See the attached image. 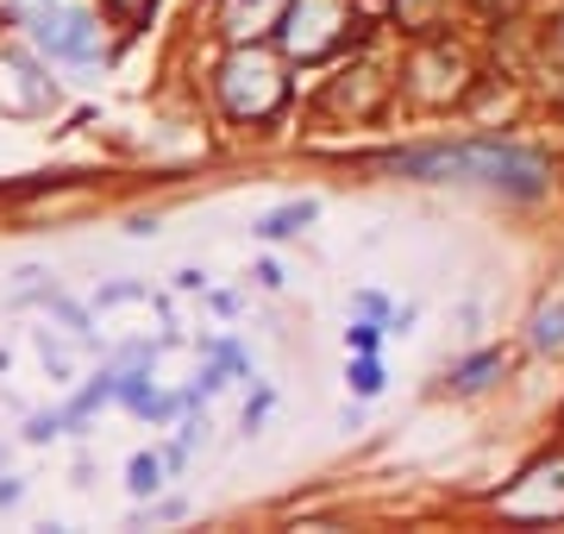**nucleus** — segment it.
<instances>
[{"mask_svg":"<svg viewBox=\"0 0 564 534\" xmlns=\"http://www.w3.org/2000/svg\"><path fill=\"white\" fill-rule=\"evenodd\" d=\"M383 170L408 177V183H440V189H484L502 202H533L552 183V164L533 145L508 139H440V145H408L389 151Z\"/></svg>","mask_w":564,"mask_h":534,"instance_id":"nucleus-1","label":"nucleus"},{"mask_svg":"<svg viewBox=\"0 0 564 534\" xmlns=\"http://www.w3.org/2000/svg\"><path fill=\"white\" fill-rule=\"evenodd\" d=\"M214 102L232 126H270L289 107V70L263 44H232L214 70Z\"/></svg>","mask_w":564,"mask_h":534,"instance_id":"nucleus-2","label":"nucleus"},{"mask_svg":"<svg viewBox=\"0 0 564 534\" xmlns=\"http://www.w3.org/2000/svg\"><path fill=\"white\" fill-rule=\"evenodd\" d=\"M7 20L20 25L51 63H101L107 57L101 13L82 7V0H7Z\"/></svg>","mask_w":564,"mask_h":534,"instance_id":"nucleus-3","label":"nucleus"},{"mask_svg":"<svg viewBox=\"0 0 564 534\" xmlns=\"http://www.w3.org/2000/svg\"><path fill=\"white\" fill-rule=\"evenodd\" d=\"M358 0H289V13L276 25V51L289 63H326L358 39Z\"/></svg>","mask_w":564,"mask_h":534,"instance_id":"nucleus-4","label":"nucleus"},{"mask_svg":"<svg viewBox=\"0 0 564 534\" xmlns=\"http://www.w3.org/2000/svg\"><path fill=\"white\" fill-rule=\"evenodd\" d=\"M496 510L514 515V522H564V452L527 466V472L496 496Z\"/></svg>","mask_w":564,"mask_h":534,"instance_id":"nucleus-5","label":"nucleus"},{"mask_svg":"<svg viewBox=\"0 0 564 534\" xmlns=\"http://www.w3.org/2000/svg\"><path fill=\"white\" fill-rule=\"evenodd\" d=\"M57 107V83L25 51H0V114L7 120H39Z\"/></svg>","mask_w":564,"mask_h":534,"instance_id":"nucleus-6","label":"nucleus"},{"mask_svg":"<svg viewBox=\"0 0 564 534\" xmlns=\"http://www.w3.org/2000/svg\"><path fill=\"white\" fill-rule=\"evenodd\" d=\"M402 88H408V102H421V107H452L464 95V57L452 44H421L408 57Z\"/></svg>","mask_w":564,"mask_h":534,"instance_id":"nucleus-7","label":"nucleus"},{"mask_svg":"<svg viewBox=\"0 0 564 534\" xmlns=\"http://www.w3.org/2000/svg\"><path fill=\"white\" fill-rule=\"evenodd\" d=\"M289 0H220V32L226 44H258V39H276Z\"/></svg>","mask_w":564,"mask_h":534,"instance_id":"nucleus-8","label":"nucleus"},{"mask_svg":"<svg viewBox=\"0 0 564 534\" xmlns=\"http://www.w3.org/2000/svg\"><path fill=\"white\" fill-rule=\"evenodd\" d=\"M321 221V202L314 195H295V202H282V207H270V214H258V233L263 246H282V239H295V233H307V226Z\"/></svg>","mask_w":564,"mask_h":534,"instance_id":"nucleus-9","label":"nucleus"},{"mask_svg":"<svg viewBox=\"0 0 564 534\" xmlns=\"http://www.w3.org/2000/svg\"><path fill=\"white\" fill-rule=\"evenodd\" d=\"M502 371H508V352H502V346H484V352H470L464 365H452V391H458V396H477V391H489Z\"/></svg>","mask_w":564,"mask_h":534,"instance_id":"nucleus-10","label":"nucleus"},{"mask_svg":"<svg viewBox=\"0 0 564 534\" xmlns=\"http://www.w3.org/2000/svg\"><path fill=\"white\" fill-rule=\"evenodd\" d=\"M176 472V466H170V452L163 447H151V452H132V459H126V491L139 496V503H151V496L163 491V478Z\"/></svg>","mask_w":564,"mask_h":534,"instance_id":"nucleus-11","label":"nucleus"},{"mask_svg":"<svg viewBox=\"0 0 564 534\" xmlns=\"http://www.w3.org/2000/svg\"><path fill=\"white\" fill-rule=\"evenodd\" d=\"M527 340H533L540 352H564V296H552V302H540V309H533Z\"/></svg>","mask_w":564,"mask_h":534,"instance_id":"nucleus-12","label":"nucleus"},{"mask_svg":"<svg viewBox=\"0 0 564 534\" xmlns=\"http://www.w3.org/2000/svg\"><path fill=\"white\" fill-rule=\"evenodd\" d=\"M345 384H351V396H358V403L383 396V365H377V352H351V365H345Z\"/></svg>","mask_w":564,"mask_h":534,"instance_id":"nucleus-13","label":"nucleus"},{"mask_svg":"<svg viewBox=\"0 0 564 534\" xmlns=\"http://www.w3.org/2000/svg\"><path fill=\"white\" fill-rule=\"evenodd\" d=\"M383 333H389V321H377V314H358V321L345 328V352H377V346H383Z\"/></svg>","mask_w":564,"mask_h":534,"instance_id":"nucleus-14","label":"nucleus"},{"mask_svg":"<svg viewBox=\"0 0 564 534\" xmlns=\"http://www.w3.org/2000/svg\"><path fill=\"white\" fill-rule=\"evenodd\" d=\"M182 515H188V503H182V496H151V503H144V510H132V528H151V522H182Z\"/></svg>","mask_w":564,"mask_h":534,"instance_id":"nucleus-15","label":"nucleus"},{"mask_svg":"<svg viewBox=\"0 0 564 534\" xmlns=\"http://www.w3.org/2000/svg\"><path fill=\"white\" fill-rule=\"evenodd\" d=\"M39 352H44V365L57 371V384H76V377H69V371H76V365H69V346H63L51 328H39Z\"/></svg>","mask_w":564,"mask_h":534,"instance_id":"nucleus-16","label":"nucleus"},{"mask_svg":"<svg viewBox=\"0 0 564 534\" xmlns=\"http://www.w3.org/2000/svg\"><path fill=\"white\" fill-rule=\"evenodd\" d=\"M101 13L120 20V25H144L151 13H158V0H101Z\"/></svg>","mask_w":564,"mask_h":534,"instance_id":"nucleus-17","label":"nucleus"},{"mask_svg":"<svg viewBox=\"0 0 564 534\" xmlns=\"http://www.w3.org/2000/svg\"><path fill=\"white\" fill-rule=\"evenodd\" d=\"M351 309H358V314H377V321H395V309H389L383 289H358V296H351Z\"/></svg>","mask_w":564,"mask_h":534,"instance_id":"nucleus-18","label":"nucleus"},{"mask_svg":"<svg viewBox=\"0 0 564 534\" xmlns=\"http://www.w3.org/2000/svg\"><path fill=\"white\" fill-rule=\"evenodd\" d=\"M263 409H270V391H258V396H251V403H245V434H251V428H258V421H263Z\"/></svg>","mask_w":564,"mask_h":534,"instance_id":"nucleus-19","label":"nucleus"},{"mask_svg":"<svg viewBox=\"0 0 564 534\" xmlns=\"http://www.w3.org/2000/svg\"><path fill=\"white\" fill-rule=\"evenodd\" d=\"M251 277H258V284H263V289H282V265H270V258H263V265H258V270H251Z\"/></svg>","mask_w":564,"mask_h":534,"instance_id":"nucleus-20","label":"nucleus"},{"mask_svg":"<svg viewBox=\"0 0 564 534\" xmlns=\"http://www.w3.org/2000/svg\"><path fill=\"white\" fill-rule=\"evenodd\" d=\"M20 491H25L20 478H0V510H13V503H20Z\"/></svg>","mask_w":564,"mask_h":534,"instance_id":"nucleus-21","label":"nucleus"},{"mask_svg":"<svg viewBox=\"0 0 564 534\" xmlns=\"http://www.w3.org/2000/svg\"><path fill=\"white\" fill-rule=\"evenodd\" d=\"M176 289H207V270H176Z\"/></svg>","mask_w":564,"mask_h":534,"instance_id":"nucleus-22","label":"nucleus"},{"mask_svg":"<svg viewBox=\"0 0 564 534\" xmlns=\"http://www.w3.org/2000/svg\"><path fill=\"white\" fill-rule=\"evenodd\" d=\"M470 7H484V13H514L521 0H470Z\"/></svg>","mask_w":564,"mask_h":534,"instance_id":"nucleus-23","label":"nucleus"},{"mask_svg":"<svg viewBox=\"0 0 564 534\" xmlns=\"http://www.w3.org/2000/svg\"><path fill=\"white\" fill-rule=\"evenodd\" d=\"M558 44H564V20H558Z\"/></svg>","mask_w":564,"mask_h":534,"instance_id":"nucleus-24","label":"nucleus"},{"mask_svg":"<svg viewBox=\"0 0 564 534\" xmlns=\"http://www.w3.org/2000/svg\"><path fill=\"white\" fill-rule=\"evenodd\" d=\"M0 466H7V447H0Z\"/></svg>","mask_w":564,"mask_h":534,"instance_id":"nucleus-25","label":"nucleus"}]
</instances>
